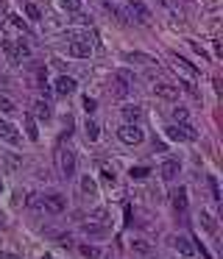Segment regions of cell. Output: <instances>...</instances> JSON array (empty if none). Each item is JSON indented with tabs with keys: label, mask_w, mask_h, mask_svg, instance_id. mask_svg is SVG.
Instances as JSON below:
<instances>
[{
	"label": "cell",
	"mask_w": 223,
	"mask_h": 259,
	"mask_svg": "<svg viewBox=\"0 0 223 259\" xmlns=\"http://www.w3.org/2000/svg\"><path fill=\"white\" fill-rule=\"evenodd\" d=\"M117 137H120V142H126V145H139V142L145 139V134H142V129H139L137 123H123L120 129H117Z\"/></svg>",
	"instance_id": "obj_1"
},
{
	"label": "cell",
	"mask_w": 223,
	"mask_h": 259,
	"mask_svg": "<svg viewBox=\"0 0 223 259\" xmlns=\"http://www.w3.org/2000/svg\"><path fill=\"white\" fill-rule=\"evenodd\" d=\"M129 81H131V76L129 73H117V76H112V81H109V92L114 98H129Z\"/></svg>",
	"instance_id": "obj_2"
},
{
	"label": "cell",
	"mask_w": 223,
	"mask_h": 259,
	"mask_svg": "<svg viewBox=\"0 0 223 259\" xmlns=\"http://www.w3.org/2000/svg\"><path fill=\"white\" fill-rule=\"evenodd\" d=\"M126 14H129V20H134V23H139V26L151 23V11H148V9H145V3H139V0H129V6H126Z\"/></svg>",
	"instance_id": "obj_3"
},
{
	"label": "cell",
	"mask_w": 223,
	"mask_h": 259,
	"mask_svg": "<svg viewBox=\"0 0 223 259\" xmlns=\"http://www.w3.org/2000/svg\"><path fill=\"white\" fill-rule=\"evenodd\" d=\"M3 51L11 56V61H23L31 56V48L26 42H11V39H3Z\"/></svg>",
	"instance_id": "obj_4"
},
{
	"label": "cell",
	"mask_w": 223,
	"mask_h": 259,
	"mask_svg": "<svg viewBox=\"0 0 223 259\" xmlns=\"http://www.w3.org/2000/svg\"><path fill=\"white\" fill-rule=\"evenodd\" d=\"M59 170H61V179H73L76 176V154L73 151H59Z\"/></svg>",
	"instance_id": "obj_5"
},
{
	"label": "cell",
	"mask_w": 223,
	"mask_h": 259,
	"mask_svg": "<svg viewBox=\"0 0 223 259\" xmlns=\"http://www.w3.org/2000/svg\"><path fill=\"white\" fill-rule=\"evenodd\" d=\"M0 139L17 148L20 142H23V134H20V131H17V126H11L9 120H0Z\"/></svg>",
	"instance_id": "obj_6"
},
{
	"label": "cell",
	"mask_w": 223,
	"mask_h": 259,
	"mask_svg": "<svg viewBox=\"0 0 223 259\" xmlns=\"http://www.w3.org/2000/svg\"><path fill=\"white\" fill-rule=\"evenodd\" d=\"M42 207L48 209V212H53V215H59V212H64L67 201H64V195L53 192V195H45V198H42Z\"/></svg>",
	"instance_id": "obj_7"
},
{
	"label": "cell",
	"mask_w": 223,
	"mask_h": 259,
	"mask_svg": "<svg viewBox=\"0 0 223 259\" xmlns=\"http://www.w3.org/2000/svg\"><path fill=\"white\" fill-rule=\"evenodd\" d=\"M70 53H73L76 59H86V56L92 53V42H89V39H84V36H78V39H73V42H70Z\"/></svg>",
	"instance_id": "obj_8"
},
{
	"label": "cell",
	"mask_w": 223,
	"mask_h": 259,
	"mask_svg": "<svg viewBox=\"0 0 223 259\" xmlns=\"http://www.w3.org/2000/svg\"><path fill=\"white\" fill-rule=\"evenodd\" d=\"M76 86L78 84L70 76H59V78H56V95H61V98H64V95H73V92H76Z\"/></svg>",
	"instance_id": "obj_9"
},
{
	"label": "cell",
	"mask_w": 223,
	"mask_h": 259,
	"mask_svg": "<svg viewBox=\"0 0 223 259\" xmlns=\"http://www.w3.org/2000/svg\"><path fill=\"white\" fill-rule=\"evenodd\" d=\"M179 170H181V164L176 162V159H167V162H165L162 167H159V176H162L165 181H173V179L179 176Z\"/></svg>",
	"instance_id": "obj_10"
},
{
	"label": "cell",
	"mask_w": 223,
	"mask_h": 259,
	"mask_svg": "<svg viewBox=\"0 0 223 259\" xmlns=\"http://www.w3.org/2000/svg\"><path fill=\"white\" fill-rule=\"evenodd\" d=\"M120 114H123V120H126V123H137L139 117H142V109H139L137 104H126L120 109Z\"/></svg>",
	"instance_id": "obj_11"
},
{
	"label": "cell",
	"mask_w": 223,
	"mask_h": 259,
	"mask_svg": "<svg viewBox=\"0 0 223 259\" xmlns=\"http://www.w3.org/2000/svg\"><path fill=\"white\" fill-rule=\"evenodd\" d=\"M173 209H176L179 215L187 212V190H184V187H179V190L173 192Z\"/></svg>",
	"instance_id": "obj_12"
},
{
	"label": "cell",
	"mask_w": 223,
	"mask_h": 259,
	"mask_svg": "<svg viewBox=\"0 0 223 259\" xmlns=\"http://www.w3.org/2000/svg\"><path fill=\"white\" fill-rule=\"evenodd\" d=\"M154 95L165 98V101H176V98H179V89L170 86V84H156L154 86Z\"/></svg>",
	"instance_id": "obj_13"
},
{
	"label": "cell",
	"mask_w": 223,
	"mask_h": 259,
	"mask_svg": "<svg viewBox=\"0 0 223 259\" xmlns=\"http://www.w3.org/2000/svg\"><path fill=\"white\" fill-rule=\"evenodd\" d=\"M81 195H86V198H98V184H95L92 176H84V179H81Z\"/></svg>",
	"instance_id": "obj_14"
},
{
	"label": "cell",
	"mask_w": 223,
	"mask_h": 259,
	"mask_svg": "<svg viewBox=\"0 0 223 259\" xmlns=\"http://www.w3.org/2000/svg\"><path fill=\"white\" fill-rule=\"evenodd\" d=\"M173 248L179 251V254H184V257H193V254H195V248H193V245H190V240L187 237H173Z\"/></svg>",
	"instance_id": "obj_15"
},
{
	"label": "cell",
	"mask_w": 223,
	"mask_h": 259,
	"mask_svg": "<svg viewBox=\"0 0 223 259\" xmlns=\"http://www.w3.org/2000/svg\"><path fill=\"white\" fill-rule=\"evenodd\" d=\"M26 137L31 139V142H39V129H36L34 114H26Z\"/></svg>",
	"instance_id": "obj_16"
},
{
	"label": "cell",
	"mask_w": 223,
	"mask_h": 259,
	"mask_svg": "<svg viewBox=\"0 0 223 259\" xmlns=\"http://www.w3.org/2000/svg\"><path fill=\"white\" fill-rule=\"evenodd\" d=\"M34 114L36 117H39V120H51V104H48V101H36L34 104Z\"/></svg>",
	"instance_id": "obj_17"
},
{
	"label": "cell",
	"mask_w": 223,
	"mask_h": 259,
	"mask_svg": "<svg viewBox=\"0 0 223 259\" xmlns=\"http://www.w3.org/2000/svg\"><path fill=\"white\" fill-rule=\"evenodd\" d=\"M173 61H176V67H181V70H184V73H187L190 78H195V76H198V70L193 67V64H190L187 59H181V56H176V53H173Z\"/></svg>",
	"instance_id": "obj_18"
},
{
	"label": "cell",
	"mask_w": 223,
	"mask_h": 259,
	"mask_svg": "<svg viewBox=\"0 0 223 259\" xmlns=\"http://www.w3.org/2000/svg\"><path fill=\"white\" fill-rule=\"evenodd\" d=\"M106 217H109V212L106 209H95V212H89V226H103L106 223Z\"/></svg>",
	"instance_id": "obj_19"
},
{
	"label": "cell",
	"mask_w": 223,
	"mask_h": 259,
	"mask_svg": "<svg viewBox=\"0 0 223 259\" xmlns=\"http://www.w3.org/2000/svg\"><path fill=\"white\" fill-rule=\"evenodd\" d=\"M123 59L126 61H139V64H156L151 56H145V53H123Z\"/></svg>",
	"instance_id": "obj_20"
},
{
	"label": "cell",
	"mask_w": 223,
	"mask_h": 259,
	"mask_svg": "<svg viewBox=\"0 0 223 259\" xmlns=\"http://www.w3.org/2000/svg\"><path fill=\"white\" fill-rule=\"evenodd\" d=\"M198 220H201V226H204V229H206L209 234H215V232H218V226H215L212 215H206V212H201V215H198Z\"/></svg>",
	"instance_id": "obj_21"
},
{
	"label": "cell",
	"mask_w": 223,
	"mask_h": 259,
	"mask_svg": "<svg viewBox=\"0 0 223 259\" xmlns=\"http://www.w3.org/2000/svg\"><path fill=\"white\" fill-rule=\"evenodd\" d=\"M165 134H167V139H176V142H181V139H184L181 126H167V129H165Z\"/></svg>",
	"instance_id": "obj_22"
},
{
	"label": "cell",
	"mask_w": 223,
	"mask_h": 259,
	"mask_svg": "<svg viewBox=\"0 0 223 259\" xmlns=\"http://www.w3.org/2000/svg\"><path fill=\"white\" fill-rule=\"evenodd\" d=\"M206 181H209V192H212V201H218V204H221V187H218V179H215V176H209V179H206Z\"/></svg>",
	"instance_id": "obj_23"
},
{
	"label": "cell",
	"mask_w": 223,
	"mask_h": 259,
	"mask_svg": "<svg viewBox=\"0 0 223 259\" xmlns=\"http://www.w3.org/2000/svg\"><path fill=\"white\" fill-rule=\"evenodd\" d=\"M0 112H3V114H14V112H17L14 101H9V98H3V95H0Z\"/></svg>",
	"instance_id": "obj_24"
},
{
	"label": "cell",
	"mask_w": 223,
	"mask_h": 259,
	"mask_svg": "<svg viewBox=\"0 0 223 259\" xmlns=\"http://www.w3.org/2000/svg\"><path fill=\"white\" fill-rule=\"evenodd\" d=\"M101 176H103V181L109 184V187H114V181H117V173L112 170V167H101Z\"/></svg>",
	"instance_id": "obj_25"
},
{
	"label": "cell",
	"mask_w": 223,
	"mask_h": 259,
	"mask_svg": "<svg viewBox=\"0 0 223 259\" xmlns=\"http://www.w3.org/2000/svg\"><path fill=\"white\" fill-rule=\"evenodd\" d=\"M173 120H176V123H187L190 120V112L184 109V106H176V109H173Z\"/></svg>",
	"instance_id": "obj_26"
},
{
	"label": "cell",
	"mask_w": 223,
	"mask_h": 259,
	"mask_svg": "<svg viewBox=\"0 0 223 259\" xmlns=\"http://www.w3.org/2000/svg\"><path fill=\"white\" fill-rule=\"evenodd\" d=\"M84 131H86V139H89V142H95V139H98V126H95L92 120H86Z\"/></svg>",
	"instance_id": "obj_27"
},
{
	"label": "cell",
	"mask_w": 223,
	"mask_h": 259,
	"mask_svg": "<svg viewBox=\"0 0 223 259\" xmlns=\"http://www.w3.org/2000/svg\"><path fill=\"white\" fill-rule=\"evenodd\" d=\"M59 6L64 11H78L81 9V0H59Z\"/></svg>",
	"instance_id": "obj_28"
},
{
	"label": "cell",
	"mask_w": 223,
	"mask_h": 259,
	"mask_svg": "<svg viewBox=\"0 0 223 259\" xmlns=\"http://www.w3.org/2000/svg\"><path fill=\"white\" fill-rule=\"evenodd\" d=\"M81 254H84L86 259H98L101 257V251L95 248V245H81Z\"/></svg>",
	"instance_id": "obj_29"
},
{
	"label": "cell",
	"mask_w": 223,
	"mask_h": 259,
	"mask_svg": "<svg viewBox=\"0 0 223 259\" xmlns=\"http://www.w3.org/2000/svg\"><path fill=\"white\" fill-rule=\"evenodd\" d=\"M148 173H151L148 167H131V173H129V176H131V179H137V181H142V179H145Z\"/></svg>",
	"instance_id": "obj_30"
},
{
	"label": "cell",
	"mask_w": 223,
	"mask_h": 259,
	"mask_svg": "<svg viewBox=\"0 0 223 259\" xmlns=\"http://www.w3.org/2000/svg\"><path fill=\"white\" fill-rule=\"evenodd\" d=\"M95 109H98V104H95V98H89V95H86V98H84V112H86V114H92Z\"/></svg>",
	"instance_id": "obj_31"
},
{
	"label": "cell",
	"mask_w": 223,
	"mask_h": 259,
	"mask_svg": "<svg viewBox=\"0 0 223 259\" xmlns=\"http://www.w3.org/2000/svg\"><path fill=\"white\" fill-rule=\"evenodd\" d=\"M26 14H28L31 20H39V17H42V14H39V9H36L34 3H28V6H26Z\"/></svg>",
	"instance_id": "obj_32"
},
{
	"label": "cell",
	"mask_w": 223,
	"mask_h": 259,
	"mask_svg": "<svg viewBox=\"0 0 223 259\" xmlns=\"http://www.w3.org/2000/svg\"><path fill=\"white\" fill-rule=\"evenodd\" d=\"M11 23H14L17 28H23V31H26V20L20 17V14H11Z\"/></svg>",
	"instance_id": "obj_33"
},
{
	"label": "cell",
	"mask_w": 223,
	"mask_h": 259,
	"mask_svg": "<svg viewBox=\"0 0 223 259\" xmlns=\"http://www.w3.org/2000/svg\"><path fill=\"white\" fill-rule=\"evenodd\" d=\"M0 259H20V257H14V254H0Z\"/></svg>",
	"instance_id": "obj_34"
},
{
	"label": "cell",
	"mask_w": 223,
	"mask_h": 259,
	"mask_svg": "<svg viewBox=\"0 0 223 259\" xmlns=\"http://www.w3.org/2000/svg\"><path fill=\"white\" fill-rule=\"evenodd\" d=\"M3 226H6V215H3V212H0V229H3Z\"/></svg>",
	"instance_id": "obj_35"
},
{
	"label": "cell",
	"mask_w": 223,
	"mask_h": 259,
	"mask_svg": "<svg viewBox=\"0 0 223 259\" xmlns=\"http://www.w3.org/2000/svg\"><path fill=\"white\" fill-rule=\"evenodd\" d=\"M0 192H3V179H0Z\"/></svg>",
	"instance_id": "obj_36"
}]
</instances>
